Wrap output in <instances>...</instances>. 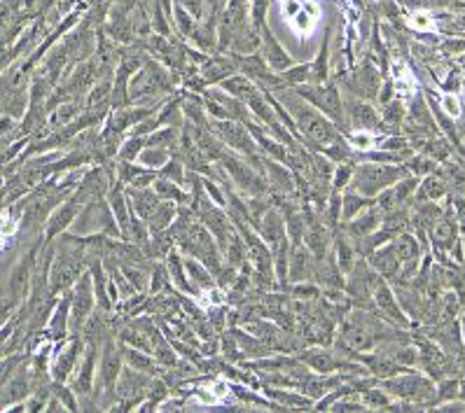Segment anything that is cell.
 Here are the masks:
<instances>
[{
    "label": "cell",
    "instance_id": "cell-1",
    "mask_svg": "<svg viewBox=\"0 0 465 413\" xmlns=\"http://www.w3.org/2000/svg\"><path fill=\"white\" fill-rule=\"evenodd\" d=\"M272 93L281 100V105L286 107L288 114L293 117L297 133L302 138V145H307L311 150H323V148H328L334 138L341 136L339 129L334 126L321 110H316L307 98H302L293 86H286V89H279Z\"/></svg>",
    "mask_w": 465,
    "mask_h": 413
},
{
    "label": "cell",
    "instance_id": "cell-2",
    "mask_svg": "<svg viewBox=\"0 0 465 413\" xmlns=\"http://www.w3.org/2000/svg\"><path fill=\"white\" fill-rule=\"evenodd\" d=\"M409 176V169L405 164H381V162H358L355 164L353 178L348 190L374 199L376 194L393 187L397 180Z\"/></svg>",
    "mask_w": 465,
    "mask_h": 413
},
{
    "label": "cell",
    "instance_id": "cell-3",
    "mask_svg": "<svg viewBox=\"0 0 465 413\" xmlns=\"http://www.w3.org/2000/svg\"><path fill=\"white\" fill-rule=\"evenodd\" d=\"M293 89L300 93L302 98H307L316 110H321L341 133H348L344 93H341V86L334 82V79H328V82H323V84H311V82L300 84V86H293Z\"/></svg>",
    "mask_w": 465,
    "mask_h": 413
},
{
    "label": "cell",
    "instance_id": "cell-4",
    "mask_svg": "<svg viewBox=\"0 0 465 413\" xmlns=\"http://www.w3.org/2000/svg\"><path fill=\"white\" fill-rule=\"evenodd\" d=\"M379 386L386 390V393L400 402H409L414 407H431L435 404V397H438V390H435L433 381L428 376L414 374V372H402L397 376H390V379H381Z\"/></svg>",
    "mask_w": 465,
    "mask_h": 413
},
{
    "label": "cell",
    "instance_id": "cell-5",
    "mask_svg": "<svg viewBox=\"0 0 465 413\" xmlns=\"http://www.w3.org/2000/svg\"><path fill=\"white\" fill-rule=\"evenodd\" d=\"M72 234L79 236H91V234H103L110 238H122V231L115 222V215L110 206H108L106 197L91 199L82 210H79L77 220L72 222Z\"/></svg>",
    "mask_w": 465,
    "mask_h": 413
},
{
    "label": "cell",
    "instance_id": "cell-6",
    "mask_svg": "<svg viewBox=\"0 0 465 413\" xmlns=\"http://www.w3.org/2000/svg\"><path fill=\"white\" fill-rule=\"evenodd\" d=\"M210 131L220 140L224 148L236 152L246 159L260 155V145L255 143V138L248 131V126L241 124V122L234 119H210Z\"/></svg>",
    "mask_w": 465,
    "mask_h": 413
},
{
    "label": "cell",
    "instance_id": "cell-7",
    "mask_svg": "<svg viewBox=\"0 0 465 413\" xmlns=\"http://www.w3.org/2000/svg\"><path fill=\"white\" fill-rule=\"evenodd\" d=\"M94 308H96V296H94L91 273L87 269L70 287V334H82L87 317L94 313Z\"/></svg>",
    "mask_w": 465,
    "mask_h": 413
},
{
    "label": "cell",
    "instance_id": "cell-8",
    "mask_svg": "<svg viewBox=\"0 0 465 413\" xmlns=\"http://www.w3.org/2000/svg\"><path fill=\"white\" fill-rule=\"evenodd\" d=\"M344 93V107H346V119H348V131H374V133H383V122L381 114L376 110L374 100L353 96L348 91Z\"/></svg>",
    "mask_w": 465,
    "mask_h": 413
},
{
    "label": "cell",
    "instance_id": "cell-9",
    "mask_svg": "<svg viewBox=\"0 0 465 413\" xmlns=\"http://www.w3.org/2000/svg\"><path fill=\"white\" fill-rule=\"evenodd\" d=\"M84 341L79 334H70L66 341L56 343L52 353V362H49V376L56 383H70L72 374L77 369V362L82 358Z\"/></svg>",
    "mask_w": 465,
    "mask_h": 413
},
{
    "label": "cell",
    "instance_id": "cell-10",
    "mask_svg": "<svg viewBox=\"0 0 465 413\" xmlns=\"http://www.w3.org/2000/svg\"><path fill=\"white\" fill-rule=\"evenodd\" d=\"M381 70L374 66L372 61H362L358 68L351 72V77L346 79H339V86L344 84V89L353 96H360V98H367V100H376L379 96V89H381Z\"/></svg>",
    "mask_w": 465,
    "mask_h": 413
},
{
    "label": "cell",
    "instance_id": "cell-11",
    "mask_svg": "<svg viewBox=\"0 0 465 413\" xmlns=\"http://www.w3.org/2000/svg\"><path fill=\"white\" fill-rule=\"evenodd\" d=\"M372 301H374V310L383 320H388L390 324H395V327H407V324H409V317H407L402 306H400L397 296L388 280H381L379 285H376Z\"/></svg>",
    "mask_w": 465,
    "mask_h": 413
},
{
    "label": "cell",
    "instance_id": "cell-12",
    "mask_svg": "<svg viewBox=\"0 0 465 413\" xmlns=\"http://www.w3.org/2000/svg\"><path fill=\"white\" fill-rule=\"evenodd\" d=\"M255 231H257L260 238H262V241L267 243V248L272 250V252L283 248V245H293V243H290V238H288L283 215H281V210L276 208V206L267 208V213L260 217Z\"/></svg>",
    "mask_w": 465,
    "mask_h": 413
},
{
    "label": "cell",
    "instance_id": "cell-13",
    "mask_svg": "<svg viewBox=\"0 0 465 413\" xmlns=\"http://www.w3.org/2000/svg\"><path fill=\"white\" fill-rule=\"evenodd\" d=\"M381 220H383V213L374 204V206H369L365 210H360V213L355 217H351L348 222H341L339 229L344 231L348 238H365L369 234H374V231L381 227Z\"/></svg>",
    "mask_w": 465,
    "mask_h": 413
},
{
    "label": "cell",
    "instance_id": "cell-14",
    "mask_svg": "<svg viewBox=\"0 0 465 413\" xmlns=\"http://www.w3.org/2000/svg\"><path fill=\"white\" fill-rule=\"evenodd\" d=\"M316 273V257L304 243H297L290 248V269H288V285L290 282H307L314 280Z\"/></svg>",
    "mask_w": 465,
    "mask_h": 413
},
{
    "label": "cell",
    "instance_id": "cell-15",
    "mask_svg": "<svg viewBox=\"0 0 465 413\" xmlns=\"http://www.w3.org/2000/svg\"><path fill=\"white\" fill-rule=\"evenodd\" d=\"M238 72L236 61L231 54H215V56H206V61L199 66V75L208 86H217L222 79H227L229 75Z\"/></svg>",
    "mask_w": 465,
    "mask_h": 413
},
{
    "label": "cell",
    "instance_id": "cell-16",
    "mask_svg": "<svg viewBox=\"0 0 465 413\" xmlns=\"http://www.w3.org/2000/svg\"><path fill=\"white\" fill-rule=\"evenodd\" d=\"M365 259L369 262V266H372V269L379 273L383 280H388V282L393 280V278H397L400 269H402V264H400V259L395 257V252H393V248H390V243L379 245V248L369 252Z\"/></svg>",
    "mask_w": 465,
    "mask_h": 413
},
{
    "label": "cell",
    "instance_id": "cell-17",
    "mask_svg": "<svg viewBox=\"0 0 465 413\" xmlns=\"http://www.w3.org/2000/svg\"><path fill=\"white\" fill-rule=\"evenodd\" d=\"M106 199H108V206L113 210L115 222H117L122 236H125V231L129 227V217H132V204H129V197H127V185L115 180L110 185V190L106 192Z\"/></svg>",
    "mask_w": 465,
    "mask_h": 413
},
{
    "label": "cell",
    "instance_id": "cell-18",
    "mask_svg": "<svg viewBox=\"0 0 465 413\" xmlns=\"http://www.w3.org/2000/svg\"><path fill=\"white\" fill-rule=\"evenodd\" d=\"M127 197L129 204H132V213H136L145 222L155 215V210L162 204V199L157 197L152 187H127Z\"/></svg>",
    "mask_w": 465,
    "mask_h": 413
},
{
    "label": "cell",
    "instance_id": "cell-19",
    "mask_svg": "<svg viewBox=\"0 0 465 413\" xmlns=\"http://www.w3.org/2000/svg\"><path fill=\"white\" fill-rule=\"evenodd\" d=\"M260 33H262V47L260 49H262V56H265V61L269 63V68H272L274 72H283L286 68L293 66L295 61L290 59V54L279 45V40L269 33V28L260 26Z\"/></svg>",
    "mask_w": 465,
    "mask_h": 413
},
{
    "label": "cell",
    "instance_id": "cell-20",
    "mask_svg": "<svg viewBox=\"0 0 465 413\" xmlns=\"http://www.w3.org/2000/svg\"><path fill=\"white\" fill-rule=\"evenodd\" d=\"M164 264H166V271L171 275V282L176 287L178 294H185V296H197L194 287L190 285V278H187V271H185V262H183V252L178 248H173L169 255L164 257Z\"/></svg>",
    "mask_w": 465,
    "mask_h": 413
},
{
    "label": "cell",
    "instance_id": "cell-21",
    "mask_svg": "<svg viewBox=\"0 0 465 413\" xmlns=\"http://www.w3.org/2000/svg\"><path fill=\"white\" fill-rule=\"evenodd\" d=\"M262 393L269 397L272 402L281 404L286 411H314V400L307 397L300 390H281V388H262Z\"/></svg>",
    "mask_w": 465,
    "mask_h": 413
},
{
    "label": "cell",
    "instance_id": "cell-22",
    "mask_svg": "<svg viewBox=\"0 0 465 413\" xmlns=\"http://www.w3.org/2000/svg\"><path fill=\"white\" fill-rule=\"evenodd\" d=\"M222 91H227L229 96H234V98H238L241 103H246L248 105L253 98H257L260 93H262V89L253 82L250 77H246V75H241V72H234V75H229L227 79H222L220 84Z\"/></svg>",
    "mask_w": 465,
    "mask_h": 413
},
{
    "label": "cell",
    "instance_id": "cell-23",
    "mask_svg": "<svg viewBox=\"0 0 465 413\" xmlns=\"http://www.w3.org/2000/svg\"><path fill=\"white\" fill-rule=\"evenodd\" d=\"M122 358H125V365L136 369V372H143V374H148V376H159V374H162V365L157 362L155 355L145 353V350H141V348L122 343Z\"/></svg>",
    "mask_w": 465,
    "mask_h": 413
},
{
    "label": "cell",
    "instance_id": "cell-24",
    "mask_svg": "<svg viewBox=\"0 0 465 413\" xmlns=\"http://www.w3.org/2000/svg\"><path fill=\"white\" fill-rule=\"evenodd\" d=\"M183 262H185L187 278H190V285L194 287V292L201 294V292H210V289H215V285H217L215 275L210 273L206 266L199 262V259L183 255Z\"/></svg>",
    "mask_w": 465,
    "mask_h": 413
},
{
    "label": "cell",
    "instance_id": "cell-25",
    "mask_svg": "<svg viewBox=\"0 0 465 413\" xmlns=\"http://www.w3.org/2000/svg\"><path fill=\"white\" fill-rule=\"evenodd\" d=\"M332 252H334V259H337L339 269L348 273L353 269V264L358 262V252H355V245L353 241L348 238L344 231H334V241H332Z\"/></svg>",
    "mask_w": 465,
    "mask_h": 413
},
{
    "label": "cell",
    "instance_id": "cell-26",
    "mask_svg": "<svg viewBox=\"0 0 465 413\" xmlns=\"http://www.w3.org/2000/svg\"><path fill=\"white\" fill-rule=\"evenodd\" d=\"M390 248H393L395 257L400 259V264H412V262H419L421 257V245L419 241L414 238L412 234H407V231H402V234H397L393 241H388Z\"/></svg>",
    "mask_w": 465,
    "mask_h": 413
},
{
    "label": "cell",
    "instance_id": "cell-27",
    "mask_svg": "<svg viewBox=\"0 0 465 413\" xmlns=\"http://www.w3.org/2000/svg\"><path fill=\"white\" fill-rule=\"evenodd\" d=\"M449 194V185L442 176H435V173H428L423 178V183H419L416 190V201H442Z\"/></svg>",
    "mask_w": 465,
    "mask_h": 413
},
{
    "label": "cell",
    "instance_id": "cell-28",
    "mask_svg": "<svg viewBox=\"0 0 465 413\" xmlns=\"http://www.w3.org/2000/svg\"><path fill=\"white\" fill-rule=\"evenodd\" d=\"M152 190H155V194L162 201H173V204H178V206L190 204V192H187L185 187L171 183V180L162 178V176H157V180L152 183Z\"/></svg>",
    "mask_w": 465,
    "mask_h": 413
},
{
    "label": "cell",
    "instance_id": "cell-29",
    "mask_svg": "<svg viewBox=\"0 0 465 413\" xmlns=\"http://www.w3.org/2000/svg\"><path fill=\"white\" fill-rule=\"evenodd\" d=\"M369 206H374V199L369 197H362V194L353 192V190H346L341 192V222H348L351 217H355L360 210H365Z\"/></svg>",
    "mask_w": 465,
    "mask_h": 413
},
{
    "label": "cell",
    "instance_id": "cell-30",
    "mask_svg": "<svg viewBox=\"0 0 465 413\" xmlns=\"http://www.w3.org/2000/svg\"><path fill=\"white\" fill-rule=\"evenodd\" d=\"M178 215V204H173V201H162L159 208L155 210V215L148 220V227H150V234H155V231H164L169 229L173 220H176Z\"/></svg>",
    "mask_w": 465,
    "mask_h": 413
},
{
    "label": "cell",
    "instance_id": "cell-31",
    "mask_svg": "<svg viewBox=\"0 0 465 413\" xmlns=\"http://www.w3.org/2000/svg\"><path fill=\"white\" fill-rule=\"evenodd\" d=\"M171 289H173V282H171L169 271H166L164 259H159V262H152L148 294H166V292H171Z\"/></svg>",
    "mask_w": 465,
    "mask_h": 413
},
{
    "label": "cell",
    "instance_id": "cell-32",
    "mask_svg": "<svg viewBox=\"0 0 465 413\" xmlns=\"http://www.w3.org/2000/svg\"><path fill=\"white\" fill-rule=\"evenodd\" d=\"M379 114H381L383 126H390V129H400V126L405 124V119H407L405 103H402V100H400L397 96L390 98L388 103H383L381 110H379Z\"/></svg>",
    "mask_w": 465,
    "mask_h": 413
},
{
    "label": "cell",
    "instance_id": "cell-33",
    "mask_svg": "<svg viewBox=\"0 0 465 413\" xmlns=\"http://www.w3.org/2000/svg\"><path fill=\"white\" fill-rule=\"evenodd\" d=\"M358 397L369 411H386L390 407V402H393V397H390L386 390L379 386V383L372 386V388H367V390H362Z\"/></svg>",
    "mask_w": 465,
    "mask_h": 413
},
{
    "label": "cell",
    "instance_id": "cell-34",
    "mask_svg": "<svg viewBox=\"0 0 465 413\" xmlns=\"http://www.w3.org/2000/svg\"><path fill=\"white\" fill-rule=\"evenodd\" d=\"M173 157V152L164 150V148H152V145H145L141 150V155H138V164L145 166V169H152V171H159L162 166L169 162Z\"/></svg>",
    "mask_w": 465,
    "mask_h": 413
},
{
    "label": "cell",
    "instance_id": "cell-35",
    "mask_svg": "<svg viewBox=\"0 0 465 413\" xmlns=\"http://www.w3.org/2000/svg\"><path fill=\"white\" fill-rule=\"evenodd\" d=\"M355 164H358L355 159H348V162L334 164V171H332V178H330V190H332V192H344L346 187L351 185Z\"/></svg>",
    "mask_w": 465,
    "mask_h": 413
},
{
    "label": "cell",
    "instance_id": "cell-36",
    "mask_svg": "<svg viewBox=\"0 0 465 413\" xmlns=\"http://www.w3.org/2000/svg\"><path fill=\"white\" fill-rule=\"evenodd\" d=\"M325 157L330 159L332 164H339V162H348V159H353V148L348 145L346 136L341 133L339 138H334V140L328 145V148L321 150Z\"/></svg>",
    "mask_w": 465,
    "mask_h": 413
},
{
    "label": "cell",
    "instance_id": "cell-37",
    "mask_svg": "<svg viewBox=\"0 0 465 413\" xmlns=\"http://www.w3.org/2000/svg\"><path fill=\"white\" fill-rule=\"evenodd\" d=\"M283 77L286 86H300V84H309L311 82V63H293L290 68L279 72Z\"/></svg>",
    "mask_w": 465,
    "mask_h": 413
},
{
    "label": "cell",
    "instance_id": "cell-38",
    "mask_svg": "<svg viewBox=\"0 0 465 413\" xmlns=\"http://www.w3.org/2000/svg\"><path fill=\"white\" fill-rule=\"evenodd\" d=\"M145 148V136H127L120 145L117 162H138V155Z\"/></svg>",
    "mask_w": 465,
    "mask_h": 413
},
{
    "label": "cell",
    "instance_id": "cell-39",
    "mask_svg": "<svg viewBox=\"0 0 465 413\" xmlns=\"http://www.w3.org/2000/svg\"><path fill=\"white\" fill-rule=\"evenodd\" d=\"M159 176L166 178V180H171V183H176V185H180V187H185L187 169H185V164L180 162V157L173 155L169 162H166L162 169H159Z\"/></svg>",
    "mask_w": 465,
    "mask_h": 413
},
{
    "label": "cell",
    "instance_id": "cell-40",
    "mask_svg": "<svg viewBox=\"0 0 465 413\" xmlns=\"http://www.w3.org/2000/svg\"><path fill=\"white\" fill-rule=\"evenodd\" d=\"M328 411H334V413H360V411H369L365 404H362V400L358 395H346L341 397V400H337L332 404V407Z\"/></svg>",
    "mask_w": 465,
    "mask_h": 413
},
{
    "label": "cell",
    "instance_id": "cell-41",
    "mask_svg": "<svg viewBox=\"0 0 465 413\" xmlns=\"http://www.w3.org/2000/svg\"><path fill=\"white\" fill-rule=\"evenodd\" d=\"M440 103H442V110H445V114H449V117H461V100H459V96H456L454 91H447V93H442V98H440Z\"/></svg>",
    "mask_w": 465,
    "mask_h": 413
},
{
    "label": "cell",
    "instance_id": "cell-42",
    "mask_svg": "<svg viewBox=\"0 0 465 413\" xmlns=\"http://www.w3.org/2000/svg\"><path fill=\"white\" fill-rule=\"evenodd\" d=\"M454 213H456V222H459V229L465 234V199L463 197L454 199Z\"/></svg>",
    "mask_w": 465,
    "mask_h": 413
},
{
    "label": "cell",
    "instance_id": "cell-43",
    "mask_svg": "<svg viewBox=\"0 0 465 413\" xmlns=\"http://www.w3.org/2000/svg\"><path fill=\"white\" fill-rule=\"evenodd\" d=\"M409 24L421 31V28H433V19H431V14H414L409 19Z\"/></svg>",
    "mask_w": 465,
    "mask_h": 413
},
{
    "label": "cell",
    "instance_id": "cell-44",
    "mask_svg": "<svg viewBox=\"0 0 465 413\" xmlns=\"http://www.w3.org/2000/svg\"><path fill=\"white\" fill-rule=\"evenodd\" d=\"M463 248H465V241H463Z\"/></svg>",
    "mask_w": 465,
    "mask_h": 413
}]
</instances>
